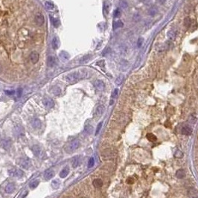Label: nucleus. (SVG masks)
Returning <instances> with one entry per match:
<instances>
[{"label":"nucleus","mask_w":198,"mask_h":198,"mask_svg":"<svg viewBox=\"0 0 198 198\" xmlns=\"http://www.w3.org/2000/svg\"><path fill=\"white\" fill-rule=\"evenodd\" d=\"M89 72L86 69H81L79 71L73 72L69 73V74H67L66 77V80L69 83H74V82L78 81L80 79H83L88 78L89 76Z\"/></svg>","instance_id":"1"},{"label":"nucleus","mask_w":198,"mask_h":198,"mask_svg":"<svg viewBox=\"0 0 198 198\" xmlns=\"http://www.w3.org/2000/svg\"><path fill=\"white\" fill-rule=\"evenodd\" d=\"M80 147V141L78 139H75L72 141L70 144L67 146L66 151L68 153H72L74 151H75L76 150Z\"/></svg>","instance_id":"2"},{"label":"nucleus","mask_w":198,"mask_h":198,"mask_svg":"<svg viewBox=\"0 0 198 198\" xmlns=\"http://www.w3.org/2000/svg\"><path fill=\"white\" fill-rule=\"evenodd\" d=\"M18 164L23 168L26 169V170L29 169V168L31 167V165L30 159H28V158H26V157L21 158V159H18Z\"/></svg>","instance_id":"3"},{"label":"nucleus","mask_w":198,"mask_h":198,"mask_svg":"<svg viewBox=\"0 0 198 198\" xmlns=\"http://www.w3.org/2000/svg\"><path fill=\"white\" fill-rule=\"evenodd\" d=\"M8 173L10 176L14 177H21L23 176V172L21 170L17 168H11L8 170Z\"/></svg>","instance_id":"4"},{"label":"nucleus","mask_w":198,"mask_h":198,"mask_svg":"<svg viewBox=\"0 0 198 198\" xmlns=\"http://www.w3.org/2000/svg\"><path fill=\"white\" fill-rule=\"evenodd\" d=\"M34 21H35V23L38 26H42L45 22V19H44V17L42 13H37L35 15V19H34Z\"/></svg>","instance_id":"5"},{"label":"nucleus","mask_w":198,"mask_h":198,"mask_svg":"<svg viewBox=\"0 0 198 198\" xmlns=\"http://www.w3.org/2000/svg\"><path fill=\"white\" fill-rule=\"evenodd\" d=\"M187 194L190 198H198V190L195 188H188Z\"/></svg>","instance_id":"6"},{"label":"nucleus","mask_w":198,"mask_h":198,"mask_svg":"<svg viewBox=\"0 0 198 198\" xmlns=\"http://www.w3.org/2000/svg\"><path fill=\"white\" fill-rule=\"evenodd\" d=\"M94 85H95V88H96L97 90H99V91H103L104 90V88H105L104 83L102 80H95V83H94Z\"/></svg>","instance_id":"7"},{"label":"nucleus","mask_w":198,"mask_h":198,"mask_svg":"<svg viewBox=\"0 0 198 198\" xmlns=\"http://www.w3.org/2000/svg\"><path fill=\"white\" fill-rule=\"evenodd\" d=\"M193 132V129L190 126L188 125H186V126H184L182 130H181V133L182 135H186V136H189Z\"/></svg>","instance_id":"8"},{"label":"nucleus","mask_w":198,"mask_h":198,"mask_svg":"<svg viewBox=\"0 0 198 198\" xmlns=\"http://www.w3.org/2000/svg\"><path fill=\"white\" fill-rule=\"evenodd\" d=\"M43 103L46 108H51L54 107V101L50 98H45L43 99Z\"/></svg>","instance_id":"9"},{"label":"nucleus","mask_w":198,"mask_h":198,"mask_svg":"<svg viewBox=\"0 0 198 198\" xmlns=\"http://www.w3.org/2000/svg\"><path fill=\"white\" fill-rule=\"evenodd\" d=\"M54 175H55V173H54V170L52 169H49V170H46V171L45 172L44 178H45V180H49L53 178V177L54 176Z\"/></svg>","instance_id":"10"},{"label":"nucleus","mask_w":198,"mask_h":198,"mask_svg":"<svg viewBox=\"0 0 198 198\" xmlns=\"http://www.w3.org/2000/svg\"><path fill=\"white\" fill-rule=\"evenodd\" d=\"M30 60L32 63H37L39 60V54L37 51H32L30 54Z\"/></svg>","instance_id":"11"},{"label":"nucleus","mask_w":198,"mask_h":198,"mask_svg":"<svg viewBox=\"0 0 198 198\" xmlns=\"http://www.w3.org/2000/svg\"><path fill=\"white\" fill-rule=\"evenodd\" d=\"M15 191V184L13 182H10L5 187V192L7 194H11Z\"/></svg>","instance_id":"12"},{"label":"nucleus","mask_w":198,"mask_h":198,"mask_svg":"<svg viewBox=\"0 0 198 198\" xmlns=\"http://www.w3.org/2000/svg\"><path fill=\"white\" fill-rule=\"evenodd\" d=\"M105 110V107L104 105H99L98 107H97L96 110H95V115H96L97 117H100L102 115H103L104 112Z\"/></svg>","instance_id":"13"},{"label":"nucleus","mask_w":198,"mask_h":198,"mask_svg":"<svg viewBox=\"0 0 198 198\" xmlns=\"http://www.w3.org/2000/svg\"><path fill=\"white\" fill-rule=\"evenodd\" d=\"M31 125L35 129H40L42 127V123L39 119H34L31 121Z\"/></svg>","instance_id":"14"},{"label":"nucleus","mask_w":198,"mask_h":198,"mask_svg":"<svg viewBox=\"0 0 198 198\" xmlns=\"http://www.w3.org/2000/svg\"><path fill=\"white\" fill-rule=\"evenodd\" d=\"M56 63V60H55V58L53 56H49L47 58V65L49 67H53L54 66Z\"/></svg>","instance_id":"15"},{"label":"nucleus","mask_w":198,"mask_h":198,"mask_svg":"<svg viewBox=\"0 0 198 198\" xmlns=\"http://www.w3.org/2000/svg\"><path fill=\"white\" fill-rule=\"evenodd\" d=\"M167 37L170 40H174L176 37V31L175 30H170L167 33Z\"/></svg>","instance_id":"16"},{"label":"nucleus","mask_w":198,"mask_h":198,"mask_svg":"<svg viewBox=\"0 0 198 198\" xmlns=\"http://www.w3.org/2000/svg\"><path fill=\"white\" fill-rule=\"evenodd\" d=\"M158 13V9L155 6H151V8H150L147 11V13L149 16H151V17H153L155 16L156 13Z\"/></svg>","instance_id":"17"},{"label":"nucleus","mask_w":198,"mask_h":198,"mask_svg":"<svg viewBox=\"0 0 198 198\" xmlns=\"http://www.w3.org/2000/svg\"><path fill=\"white\" fill-rule=\"evenodd\" d=\"M186 172L184 169H180L176 172V176L178 179H183L186 176Z\"/></svg>","instance_id":"18"},{"label":"nucleus","mask_w":198,"mask_h":198,"mask_svg":"<svg viewBox=\"0 0 198 198\" xmlns=\"http://www.w3.org/2000/svg\"><path fill=\"white\" fill-rule=\"evenodd\" d=\"M69 174V168H68V167H66L65 168H63L62 170L60 171V178H66V177L68 176V174Z\"/></svg>","instance_id":"19"},{"label":"nucleus","mask_w":198,"mask_h":198,"mask_svg":"<svg viewBox=\"0 0 198 198\" xmlns=\"http://www.w3.org/2000/svg\"><path fill=\"white\" fill-rule=\"evenodd\" d=\"M93 186L95 187V188H99L101 187H102V186H103V181H102L101 179H95L93 182Z\"/></svg>","instance_id":"20"},{"label":"nucleus","mask_w":198,"mask_h":198,"mask_svg":"<svg viewBox=\"0 0 198 198\" xmlns=\"http://www.w3.org/2000/svg\"><path fill=\"white\" fill-rule=\"evenodd\" d=\"M147 139H148V141H151V142H155L156 140H157V137L153 133H147L146 136Z\"/></svg>","instance_id":"21"},{"label":"nucleus","mask_w":198,"mask_h":198,"mask_svg":"<svg viewBox=\"0 0 198 198\" xmlns=\"http://www.w3.org/2000/svg\"><path fill=\"white\" fill-rule=\"evenodd\" d=\"M59 47V39L57 37H54L52 40V48L54 49H57Z\"/></svg>","instance_id":"22"},{"label":"nucleus","mask_w":198,"mask_h":198,"mask_svg":"<svg viewBox=\"0 0 198 198\" xmlns=\"http://www.w3.org/2000/svg\"><path fill=\"white\" fill-rule=\"evenodd\" d=\"M119 5H120V8L123 10H125L128 8V3L126 0H120Z\"/></svg>","instance_id":"23"},{"label":"nucleus","mask_w":198,"mask_h":198,"mask_svg":"<svg viewBox=\"0 0 198 198\" xmlns=\"http://www.w3.org/2000/svg\"><path fill=\"white\" fill-rule=\"evenodd\" d=\"M80 162V157L79 156H75L72 159V167L73 168H77L79 165Z\"/></svg>","instance_id":"24"},{"label":"nucleus","mask_w":198,"mask_h":198,"mask_svg":"<svg viewBox=\"0 0 198 198\" xmlns=\"http://www.w3.org/2000/svg\"><path fill=\"white\" fill-rule=\"evenodd\" d=\"M123 26H124V24H123L122 21H121V20H118V21L114 23V24H113V28L114 29H118V28H122Z\"/></svg>","instance_id":"25"},{"label":"nucleus","mask_w":198,"mask_h":198,"mask_svg":"<svg viewBox=\"0 0 198 198\" xmlns=\"http://www.w3.org/2000/svg\"><path fill=\"white\" fill-rule=\"evenodd\" d=\"M60 57L62 60H67L69 58V54L66 51H61L60 54Z\"/></svg>","instance_id":"26"},{"label":"nucleus","mask_w":198,"mask_h":198,"mask_svg":"<svg viewBox=\"0 0 198 198\" xmlns=\"http://www.w3.org/2000/svg\"><path fill=\"white\" fill-rule=\"evenodd\" d=\"M32 150H33L34 153L36 156H40V154L41 153V149H40V147L38 145H34V146L33 147Z\"/></svg>","instance_id":"27"},{"label":"nucleus","mask_w":198,"mask_h":198,"mask_svg":"<svg viewBox=\"0 0 198 198\" xmlns=\"http://www.w3.org/2000/svg\"><path fill=\"white\" fill-rule=\"evenodd\" d=\"M60 186V181H59L58 180H53L52 182H51V186H52V188H53L54 189H57V188H59Z\"/></svg>","instance_id":"28"},{"label":"nucleus","mask_w":198,"mask_h":198,"mask_svg":"<svg viewBox=\"0 0 198 198\" xmlns=\"http://www.w3.org/2000/svg\"><path fill=\"white\" fill-rule=\"evenodd\" d=\"M90 57H91V56L89 55V54H87V55H85L83 57H81V59L80 60V63H86L88 62L89 60H90Z\"/></svg>","instance_id":"29"},{"label":"nucleus","mask_w":198,"mask_h":198,"mask_svg":"<svg viewBox=\"0 0 198 198\" xmlns=\"http://www.w3.org/2000/svg\"><path fill=\"white\" fill-rule=\"evenodd\" d=\"M124 75L123 74H120V75L116 78V80H115V83H116L117 85H121L122 83H123V81H124Z\"/></svg>","instance_id":"30"},{"label":"nucleus","mask_w":198,"mask_h":198,"mask_svg":"<svg viewBox=\"0 0 198 198\" xmlns=\"http://www.w3.org/2000/svg\"><path fill=\"white\" fill-rule=\"evenodd\" d=\"M84 130H85V131H86L87 133L90 134V133H92V131H93V127H92V126L91 124H87V125L85 126Z\"/></svg>","instance_id":"31"},{"label":"nucleus","mask_w":198,"mask_h":198,"mask_svg":"<svg viewBox=\"0 0 198 198\" xmlns=\"http://www.w3.org/2000/svg\"><path fill=\"white\" fill-rule=\"evenodd\" d=\"M106 152L107 153V154H106V153H104V157H106V156H107V158H108V159H110V158L114 157V153H113V151H110V150H106Z\"/></svg>","instance_id":"32"},{"label":"nucleus","mask_w":198,"mask_h":198,"mask_svg":"<svg viewBox=\"0 0 198 198\" xmlns=\"http://www.w3.org/2000/svg\"><path fill=\"white\" fill-rule=\"evenodd\" d=\"M39 183H40L39 180H34V181H33V182H31V184H30V187H31V188H32V189H34V188H36L38 186Z\"/></svg>","instance_id":"33"},{"label":"nucleus","mask_w":198,"mask_h":198,"mask_svg":"<svg viewBox=\"0 0 198 198\" xmlns=\"http://www.w3.org/2000/svg\"><path fill=\"white\" fill-rule=\"evenodd\" d=\"M52 92L55 95H59L61 92V90H60V88L58 87V86H54L52 90Z\"/></svg>","instance_id":"34"},{"label":"nucleus","mask_w":198,"mask_h":198,"mask_svg":"<svg viewBox=\"0 0 198 198\" xmlns=\"http://www.w3.org/2000/svg\"><path fill=\"white\" fill-rule=\"evenodd\" d=\"M45 8L47 9H49V10H52L54 8V4L52 2H45Z\"/></svg>","instance_id":"35"},{"label":"nucleus","mask_w":198,"mask_h":198,"mask_svg":"<svg viewBox=\"0 0 198 198\" xmlns=\"http://www.w3.org/2000/svg\"><path fill=\"white\" fill-rule=\"evenodd\" d=\"M121 11H120L119 8L116 9V10H115V11H114L113 16H114L115 18H119V17H121Z\"/></svg>","instance_id":"36"},{"label":"nucleus","mask_w":198,"mask_h":198,"mask_svg":"<svg viewBox=\"0 0 198 198\" xmlns=\"http://www.w3.org/2000/svg\"><path fill=\"white\" fill-rule=\"evenodd\" d=\"M174 156L176 158H182L183 156V153H182V151H180V150H177V151L174 153Z\"/></svg>","instance_id":"37"},{"label":"nucleus","mask_w":198,"mask_h":198,"mask_svg":"<svg viewBox=\"0 0 198 198\" xmlns=\"http://www.w3.org/2000/svg\"><path fill=\"white\" fill-rule=\"evenodd\" d=\"M94 164H95V160H94V158L92 157V158L90 159V160H89V162H88V168H90L93 167Z\"/></svg>","instance_id":"38"},{"label":"nucleus","mask_w":198,"mask_h":198,"mask_svg":"<svg viewBox=\"0 0 198 198\" xmlns=\"http://www.w3.org/2000/svg\"><path fill=\"white\" fill-rule=\"evenodd\" d=\"M184 25H185V26L187 27V28H188L189 25H191V19L188 17L186 18L185 20H184Z\"/></svg>","instance_id":"39"},{"label":"nucleus","mask_w":198,"mask_h":198,"mask_svg":"<svg viewBox=\"0 0 198 198\" xmlns=\"http://www.w3.org/2000/svg\"><path fill=\"white\" fill-rule=\"evenodd\" d=\"M51 22H52V24L54 27H58L59 26V20L57 19H51Z\"/></svg>","instance_id":"40"},{"label":"nucleus","mask_w":198,"mask_h":198,"mask_svg":"<svg viewBox=\"0 0 198 198\" xmlns=\"http://www.w3.org/2000/svg\"><path fill=\"white\" fill-rule=\"evenodd\" d=\"M143 43H144V39H143L142 37H139V38L138 39V41H137V46H138L139 48L141 47Z\"/></svg>","instance_id":"41"},{"label":"nucleus","mask_w":198,"mask_h":198,"mask_svg":"<svg viewBox=\"0 0 198 198\" xmlns=\"http://www.w3.org/2000/svg\"><path fill=\"white\" fill-rule=\"evenodd\" d=\"M102 124H103V123L102 122H100L99 124H98L97 126V129H96V131H95V135H98L101 130V127H102Z\"/></svg>","instance_id":"42"},{"label":"nucleus","mask_w":198,"mask_h":198,"mask_svg":"<svg viewBox=\"0 0 198 198\" xmlns=\"http://www.w3.org/2000/svg\"><path fill=\"white\" fill-rule=\"evenodd\" d=\"M118 93H119V90L118 89H115V90L113 91V94H112V98H115L118 96Z\"/></svg>","instance_id":"43"},{"label":"nucleus","mask_w":198,"mask_h":198,"mask_svg":"<svg viewBox=\"0 0 198 198\" xmlns=\"http://www.w3.org/2000/svg\"><path fill=\"white\" fill-rule=\"evenodd\" d=\"M5 92L8 95H13V94H14V91L13 90H5Z\"/></svg>","instance_id":"44"},{"label":"nucleus","mask_w":198,"mask_h":198,"mask_svg":"<svg viewBox=\"0 0 198 198\" xmlns=\"http://www.w3.org/2000/svg\"><path fill=\"white\" fill-rule=\"evenodd\" d=\"M127 182L129 183V184H132V183H133V182H134V180H133V177H129V178H127Z\"/></svg>","instance_id":"45"},{"label":"nucleus","mask_w":198,"mask_h":198,"mask_svg":"<svg viewBox=\"0 0 198 198\" xmlns=\"http://www.w3.org/2000/svg\"><path fill=\"white\" fill-rule=\"evenodd\" d=\"M96 64L99 66H104V60H100V61H98V62H97Z\"/></svg>","instance_id":"46"},{"label":"nucleus","mask_w":198,"mask_h":198,"mask_svg":"<svg viewBox=\"0 0 198 198\" xmlns=\"http://www.w3.org/2000/svg\"><path fill=\"white\" fill-rule=\"evenodd\" d=\"M21 93H22V90H21V89H19V90H18V91H17V94H18L17 96H18V97H20V95H21Z\"/></svg>","instance_id":"47"},{"label":"nucleus","mask_w":198,"mask_h":198,"mask_svg":"<svg viewBox=\"0 0 198 198\" xmlns=\"http://www.w3.org/2000/svg\"><path fill=\"white\" fill-rule=\"evenodd\" d=\"M157 1L160 3V4H164L165 2V0H157Z\"/></svg>","instance_id":"48"},{"label":"nucleus","mask_w":198,"mask_h":198,"mask_svg":"<svg viewBox=\"0 0 198 198\" xmlns=\"http://www.w3.org/2000/svg\"><path fill=\"white\" fill-rule=\"evenodd\" d=\"M151 0H142V2H145V3H146V4H147V3H149L150 2H151Z\"/></svg>","instance_id":"49"},{"label":"nucleus","mask_w":198,"mask_h":198,"mask_svg":"<svg viewBox=\"0 0 198 198\" xmlns=\"http://www.w3.org/2000/svg\"><path fill=\"white\" fill-rule=\"evenodd\" d=\"M3 71V68H2V66L1 65V63H0V74H1Z\"/></svg>","instance_id":"50"}]
</instances>
